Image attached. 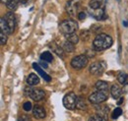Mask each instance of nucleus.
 <instances>
[{"label": "nucleus", "mask_w": 128, "mask_h": 121, "mask_svg": "<svg viewBox=\"0 0 128 121\" xmlns=\"http://www.w3.org/2000/svg\"><path fill=\"white\" fill-rule=\"evenodd\" d=\"M112 36L106 34H100L96 36V38L93 42V48L96 51H102L108 48H110L112 46Z\"/></svg>", "instance_id": "1"}, {"label": "nucleus", "mask_w": 128, "mask_h": 121, "mask_svg": "<svg viewBox=\"0 0 128 121\" xmlns=\"http://www.w3.org/2000/svg\"><path fill=\"white\" fill-rule=\"evenodd\" d=\"M60 32L63 34H73L78 29V25L75 21L69 19V20H64L59 25Z\"/></svg>", "instance_id": "2"}, {"label": "nucleus", "mask_w": 128, "mask_h": 121, "mask_svg": "<svg viewBox=\"0 0 128 121\" xmlns=\"http://www.w3.org/2000/svg\"><path fill=\"white\" fill-rule=\"evenodd\" d=\"M77 98L78 96L74 92H68L63 98V106L70 110L75 109L77 104Z\"/></svg>", "instance_id": "3"}, {"label": "nucleus", "mask_w": 128, "mask_h": 121, "mask_svg": "<svg viewBox=\"0 0 128 121\" xmlns=\"http://www.w3.org/2000/svg\"><path fill=\"white\" fill-rule=\"evenodd\" d=\"M71 66L74 69H82L84 67L87 66L88 64V58L85 54H81L78 56H75L72 60H71Z\"/></svg>", "instance_id": "4"}, {"label": "nucleus", "mask_w": 128, "mask_h": 121, "mask_svg": "<svg viewBox=\"0 0 128 121\" xmlns=\"http://www.w3.org/2000/svg\"><path fill=\"white\" fill-rule=\"evenodd\" d=\"M108 98V94L104 92L96 91L95 92H93L90 96H89V100L90 102L94 104H100L104 102H106Z\"/></svg>", "instance_id": "5"}, {"label": "nucleus", "mask_w": 128, "mask_h": 121, "mask_svg": "<svg viewBox=\"0 0 128 121\" xmlns=\"http://www.w3.org/2000/svg\"><path fill=\"white\" fill-rule=\"evenodd\" d=\"M104 69H106L104 62H95L90 67V73L93 75L100 76L104 73Z\"/></svg>", "instance_id": "6"}, {"label": "nucleus", "mask_w": 128, "mask_h": 121, "mask_svg": "<svg viewBox=\"0 0 128 121\" xmlns=\"http://www.w3.org/2000/svg\"><path fill=\"white\" fill-rule=\"evenodd\" d=\"M4 19L6 20V22L8 24V27H9V29L11 30V32H13L14 30H15V28H16V24H17L15 15L13 13L9 12V13H7L6 15L4 16Z\"/></svg>", "instance_id": "7"}, {"label": "nucleus", "mask_w": 128, "mask_h": 121, "mask_svg": "<svg viewBox=\"0 0 128 121\" xmlns=\"http://www.w3.org/2000/svg\"><path fill=\"white\" fill-rule=\"evenodd\" d=\"M78 9H79V4L76 1H69L66 5V10L68 14L71 16L76 15L78 13Z\"/></svg>", "instance_id": "8"}, {"label": "nucleus", "mask_w": 128, "mask_h": 121, "mask_svg": "<svg viewBox=\"0 0 128 121\" xmlns=\"http://www.w3.org/2000/svg\"><path fill=\"white\" fill-rule=\"evenodd\" d=\"M89 13H90L91 16H93L96 20H102V19L106 18L104 9H102V8H98V9H92V8H89Z\"/></svg>", "instance_id": "9"}, {"label": "nucleus", "mask_w": 128, "mask_h": 121, "mask_svg": "<svg viewBox=\"0 0 128 121\" xmlns=\"http://www.w3.org/2000/svg\"><path fill=\"white\" fill-rule=\"evenodd\" d=\"M32 115L36 119H42L46 117V110L44 107L40 106H36L32 108Z\"/></svg>", "instance_id": "10"}, {"label": "nucleus", "mask_w": 128, "mask_h": 121, "mask_svg": "<svg viewBox=\"0 0 128 121\" xmlns=\"http://www.w3.org/2000/svg\"><path fill=\"white\" fill-rule=\"evenodd\" d=\"M30 96L32 98V100L40 102V100H42L44 98L46 92H44V91H42V90H32L31 94H30Z\"/></svg>", "instance_id": "11"}, {"label": "nucleus", "mask_w": 128, "mask_h": 121, "mask_svg": "<svg viewBox=\"0 0 128 121\" xmlns=\"http://www.w3.org/2000/svg\"><path fill=\"white\" fill-rule=\"evenodd\" d=\"M110 92H112V96L113 98L117 100L121 96V94H122V90L121 88L118 86V85H112V89H110Z\"/></svg>", "instance_id": "12"}, {"label": "nucleus", "mask_w": 128, "mask_h": 121, "mask_svg": "<svg viewBox=\"0 0 128 121\" xmlns=\"http://www.w3.org/2000/svg\"><path fill=\"white\" fill-rule=\"evenodd\" d=\"M96 89L98 91L100 92H108V84L104 81H98L95 85Z\"/></svg>", "instance_id": "13"}, {"label": "nucleus", "mask_w": 128, "mask_h": 121, "mask_svg": "<svg viewBox=\"0 0 128 121\" xmlns=\"http://www.w3.org/2000/svg\"><path fill=\"white\" fill-rule=\"evenodd\" d=\"M27 83H28L29 86H36V85H38L40 83V78H38V75L32 73L27 78Z\"/></svg>", "instance_id": "14"}, {"label": "nucleus", "mask_w": 128, "mask_h": 121, "mask_svg": "<svg viewBox=\"0 0 128 121\" xmlns=\"http://www.w3.org/2000/svg\"><path fill=\"white\" fill-rule=\"evenodd\" d=\"M32 67H34V70H36V72H38L40 75L42 76V78H44L46 81L49 82V81L51 80L50 76L48 75L46 72H44V71H42V68H40V66H38L36 63H34V64H32Z\"/></svg>", "instance_id": "15"}, {"label": "nucleus", "mask_w": 128, "mask_h": 121, "mask_svg": "<svg viewBox=\"0 0 128 121\" xmlns=\"http://www.w3.org/2000/svg\"><path fill=\"white\" fill-rule=\"evenodd\" d=\"M64 36H65L66 40L69 42H72L73 44H78V42H79V36H78L75 32H73V34H64Z\"/></svg>", "instance_id": "16"}, {"label": "nucleus", "mask_w": 128, "mask_h": 121, "mask_svg": "<svg viewBox=\"0 0 128 121\" xmlns=\"http://www.w3.org/2000/svg\"><path fill=\"white\" fill-rule=\"evenodd\" d=\"M0 27H1V30L4 32L5 34H12L9 27H8V24H7L6 20L4 19V17H1V19H0Z\"/></svg>", "instance_id": "17"}, {"label": "nucleus", "mask_w": 128, "mask_h": 121, "mask_svg": "<svg viewBox=\"0 0 128 121\" xmlns=\"http://www.w3.org/2000/svg\"><path fill=\"white\" fill-rule=\"evenodd\" d=\"M108 106H100V108H98V115L104 120H108Z\"/></svg>", "instance_id": "18"}, {"label": "nucleus", "mask_w": 128, "mask_h": 121, "mask_svg": "<svg viewBox=\"0 0 128 121\" xmlns=\"http://www.w3.org/2000/svg\"><path fill=\"white\" fill-rule=\"evenodd\" d=\"M117 80L120 84L122 85H127L128 84V75L124 72H119L117 75Z\"/></svg>", "instance_id": "19"}, {"label": "nucleus", "mask_w": 128, "mask_h": 121, "mask_svg": "<svg viewBox=\"0 0 128 121\" xmlns=\"http://www.w3.org/2000/svg\"><path fill=\"white\" fill-rule=\"evenodd\" d=\"M76 108L80 109V110H86L87 109V104L85 102V100L82 96H78L77 98V104H76Z\"/></svg>", "instance_id": "20"}, {"label": "nucleus", "mask_w": 128, "mask_h": 121, "mask_svg": "<svg viewBox=\"0 0 128 121\" xmlns=\"http://www.w3.org/2000/svg\"><path fill=\"white\" fill-rule=\"evenodd\" d=\"M40 59L42 61H44V62H48L49 63V62H51V61L53 60V57H52V54L49 51H44V52L42 53Z\"/></svg>", "instance_id": "21"}, {"label": "nucleus", "mask_w": 128, "mask_h": 121, "mask_svg": "<svg viewBox=\"0 0 128 121\" xmlns=\"http://www.w3.org/2000/svg\"><path fill=\"white\" fill-rule=\"evenodd\" d=\"M62 48H63L64 51H66V52H72V51H74V44H72V42H65L63 44H62Z\"/></svg>", "instance_id": "22"}, {"label": "nucleus", "mask_w": 128, "mask_h": 121, "mask_svg": "<svg viewBox=\"0 0 128 121\" xmlns=\"http://www.w3.org/2000/svg\"><path fill=\"white\" fill-rule=\"evenodd\" d=\"M19 2H20V0H9L6 5H7L8 9L15 10L17 7H18V5H19Z\"/></svg>", "instance_id": "23"}, {"label": "nucleus", "mask_w": 128, "mask_h": 121, "mask_svg": "<svg viewBox=\"0 0 128 121\" xmlns=\"http://www.w3.org/2000/svg\"><path fill=\"white\" fill-rule=\"evenodd\" d=\"M102 3V0H91L89 5H90V8L92 9H98Z\"/></svg>", "instance_id": "24"}, {"label": "nucleus", "mask_w": 128, "mask_h": 121, "mask_svg": "<svg viewBox=\"0 0 128 121\" xmlns=\"http://www.w3.org/2000/svg\"><path fill=\"white\" fill-rule=\"evenodd\" d=\"M121 114H122L121 108L117 107V108H115V109L113 110V112H112V118H113V119H116V118H118Z\"/></svg>", "instance_id": "25"}, {"label": "nucleus", "mask_w": 128, "mask_h": 121, "mask_svg": "<svg viewBox=\"0 0 128 121\" xmlns=\"http://www.w3.org/2000/svg\"><path fill=\"white\" fill-rule=\"evenodd\" d=\"M0 42H1V46H5L6 42H7V36L4 32L1 30L0 32Z\"/></svg>", "instance_id": "26"}, {"label": "nucleus", "mask_w": 128, "mask_h": 121, "mask_svg": "<svg viewBox=\"0 0 128 121\" xmlns=\"http://www.w3.org/2000/svg\"><path fill=\"white\" fill-rule=\"evenodd\" d=\"M23 108H24V110H26V111H31L32 108V102H26L24 104V106H23Z\"/></svg>", "instance_id": "27"}, {"label": "nucleus", "mask_w": 128, "mask_h": 121, "mask_svg": "<svg viewBox=\"0 0 128 121\" xmlns=\"http://www.w3.org/2000/svg\"><path fill=\"white\" fill-rule=\"evenodd\" d=\"M89 121H104V119L98 114H95V115H92L89 118Z\"/></svg>", "instance_id": "28"}, {"label": "nucleus", "mask_w": 128, "mask_h": 121, "mask_svg": "<svg viewBox=\"0 0 128 121\" xmlns=\"http://www.w3.org/2000/svg\"><path fill=\"white\" fill-rule=\"evenodd\" d=\"M18 121H30V117H29V116H26V115H24V116L20 117Z\"/></svg>", "instance_id": "29"}, {"label": "nucleus", "mask_w": 128, "mask_h": 121, "mask_svg": "<svg viewBox=\"0 0 128 121\" xmlns=\"http://www.w3.org/2000/svg\"><path fill=\"white\" fill-rule=\"evenodd\" d=\"M78 18H79V20H84L85 18H86V14L84 13V12H81V13H79V15H78Z\"/></svg>", "instance_id": "30"}, {"label": "nucleus", "mask_w": 128, "mask_h": 121, "mask_svg": "<svg viewBox=\"0 0 128 121\" xmlns=\"http://www.w3.org/2000/svg\"><path fill=\"white\" fill-rule=\"evenodd\" d=\"M122 102H123V98H120V100H118V102H117V104H122Z\"/></svg>", "instance_id": "31"}, {"label": "nucleus", "mask_w": 128, "mask_h": 121, "mask_svg": "<svg viewBox=\"0 0 128 121\" xmlns=\"http://www.w3.org/2000/svg\"><path fill=\"white\" fill-rule=\"evenodd\" d=\"M40 65H42V67H44V68H48V64H46V63H44V62H42Z\"/></svg>", "instance_id": "32"}, {"label": "nucleus", "mask_w": 128, "mask_h": 121, "mask_svg": "<svg viewBox=\"0 0 128 121\" xmlns=\"http://www.w3.org/2000/svg\"><path fill=\"white\" fill-rule=\"evenodd\" d=\"M1 1H2V3H6V4H7L9 0H1Z\"/></svg>", "instance_id": "33"}]
</instances>
